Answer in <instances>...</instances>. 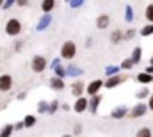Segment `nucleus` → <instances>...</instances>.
I'll use <instances>...</instances> for the list:
<instances>
[{
    "label": "nucleus",
    "mask_w": 153,
    "mask_h": 137,
    "mask_svg": "<svg viewBox=\"0 0 153 137\" xmlns=\"http://www.w3.org/2000/svg\"><path fill=\"white\" fill-rule=\"evenodd\" d=\"M150 64H153V55H152V59H150Z\"/></svg>",
    "instance_id": "obj_45"
},
{
    "label": "nucleus",
    "mask_w": 153,
    "mask_h": 137,
    "mask_svg": "<svg viewBox=\"0 0 153 137\" xmlns=\"http://www.w3.org/2000/svg\"><path fill=\"white\" fill-rule=\"evenodd\" d=\"M84 2H85V0H71V2H70V7H71V9H78V7L84 5Z\"/></svg>",
    "instance_id": "obj_32"
},
{
    "label": "nucleus",
    "mask_w": 153,
    "mask_h": 137,
    "mask_svg": "<svg viewBox=\"0 0 153 137\" xmlns=\"http://www.w3.org/2000/svg\"><path fill=\"white\" fill-rule=\"evenodd\" d=\"M135 137H153V132H152L150 127H141V128L137 130Z\"/></svg>",
    "instance_id": "obj_23"
},
{
    "label": "nucleus",
    "mask_w": 153,
    "mask_h": 137,
    "mask_svg": "<svg viewBox=\"0 0 153 137\" xmlns=\"http://www.w3.org/2000/svg\"><path fill=\"white\" fill-rule=\"evenodd\" d=\"M109 25H111V16H109V14H100V16L96 18V27H98L100 31H105Z\"/></svg>",
    "instance_id": "obj_14"
},
{
    "label": "nucleus",
    "mask_w": 153,
    "mask_h": 137,
    "mask_svg": "<svg viewBox=\"0 0 153 137\" xmlns=\"http://www.w3.org/2000/svg\"><path fill=\"white\" fill-rule=\"evenodd\" d=\"M14 4H16V0H5V2H4V7H2V9H5V11H7V9H11V7H13Z\"/></svg>",
    "instance_id": "obj_34"
},
{
    "label": "nucleus",
    "mask_w": 153,
    "mask_h": 137,
    "mask_svg": "<svg viewBox=\"0 0 153 137\" xmlns=\"http://www.w3.org/2000/svg\"><path fill=\"white\" fill-rule=\"evenodd\" d=\"M91 45H93V39L91 37H85V48H91Z\"/></svg>",
    "instance_id": "obj_42"
},
{
    "label": "nucleus",
    "mask_w": 153,
    "mask_h": 137,
    "mask_svg": "<svg viewBox=\"0 0 153 137\" xmlns=\"http://www.w3.org/2000/svg\"><path fill=\"white\" fill-rule=\"evenodd\" d=\"M53 73H55L57 77H61V78H66V77H68V71H66V68H64V66H61V64L53 69Z\"/></svg>",
    "instance_id": "obj_30"
},
{
    "label": "nucleus",
    "mask_w": 153,
    "mask_h": 137,
    "mask_svg": "<svg viewBox=\"0 0 153 137\" xmlns=\"http://www.w3.org/2000/svg\"><path fill=\"white\" fill-rule=\"evenodd\" d=\"M119 69H121V66H112V64H111V66L105 68V75H107V77H111V75H117Z\"/></svg>",
    "instance_id": "obj_31"
},
{
    "label": "nucleus",
    "mask_w": 153,
    "mask_h": 137,
    "mask_svg": "<svg viewBox=\"0 0 153 137\" xmlns=\"http://www.w3.org/2000/svg\"><path fill=\"white\" fill-rule=\"evenodd\" d=\"M148 109H150V110H153V95L148 98Z\"/></svg>",
    "instance_id": "obj_41"
},
{
    "label": "nucleus",
    "mask_w": 153,
    "mask_h": 137,
    "mask_svg": "<svg viewBox=\"0 0 153 137\" xmlns=\"http://www.w3.org/2000/svg\"><path fill=\"white\" fill-rule=\"evenodd\" d=\"M25 128V121H18V123H14V130H23Z\"/></svg>",
    "instance_id": "obj_35"
},
{
    "label": "nucleus",
    "mask_w": 153,
    "mask_h": 137,
    "mask_svg": "<svg viewBox=\"0 0 153 137\" xmlns=\"http://www.w3.org/2000/svg\"><path fill=\"white\" fill-rule=\"evenodd\" d=\"M102 95H94V96H89V112L91 114H96L98 112V107L102 103Z\"/></svg>",
    "instance_id": "obj_12"
},
{
    "label": "nucleus",
    "mask_w": 153,
    "mask_h": 137,
    "mask_svg": "<svg viewBox=\"0 0 153 137\" xmlns=\"http://www.w3.org/2000/svg\"><path fill=\"white\" fill-rule=\"evenodd\" d=\"M130 114V110H128V107L126 105H117L112 109V112H111V118L112 119H123V118H126Z\"/></svg>",
    "instance_id": "obj_8"
},
{
    "label": "nucleus",
    "mask_w": 153,
    "mask_h": 137,
    "mask_svg": "<svg viewBox=\"0 0 153 137\" xmlns=\"http://www.w3.org/2000/svg\"><path fill=\"white\" fill-rule=\"evenodd\" d=\"M48 109H50V103L45 102V100H39L38 102V112L39 114H48Z\"/></svg>",
    "instance_id": "obj_24"
},
{
    "label": "nucleus",
    "mask_w": 153,
    "mask_h": 137,
    "mask_svg": "<svg viewBox=\"0 0 153 137\" xmlns=\"http://www.w3.org/2000/svg\"><path fill=\"white\" fill-rule=\"evenodd\" d=\"M22 31H23V27H22V22L20 20H16V18H9L7 20V23H5V34L7 36L16 37V36H20Z\"/></svg>",
    "instance_id": "obj_2"
},
{
    "label": "nucleus",
    "mask_w": 153,
    "mask_h": 137,
    "mask_svg": "<svg viewBox=\"0 0 153 137\" xmlns=\"http://www.w3.org/2000/svg\"><path fill=\"white\" fill-rule=\"evenodd\" d=\"M73 134H75V136H80V134H82V125H80V123H76L75 127H73Z\"/></svg>",
    "instance_id": "obj_36"
},
{
    "label": "nucleus",
    "mask_w": 153,
    "mask_h": 137,
    "mask_svg": "<svg viewBox=\"0 0 153 137\" xmlns=\"http://www.w3.org/2000/svg\"><path fill=\"white\" fill-rule=\"evenodd\" d=\"M135 34H137V31H135V29H128V31H125V41L132 39Z\"/></svg>",
    "instance_id": "obj_33"
},
{
    "label": "nucleus",
    "mask_w": 153,
    "mask_h": 137,
    "mask_svg": "<svg viewBox=\"0 0 153 137\" xmlns=\"http://www.w3.org/2000/svg\"><path fill=\"white\" fill-rule=\"evenodd\" d=\"M137 82L148 86V84H152L153 82V75L152 73H148V71H141V73H137Z\"/></svg>",
    "instance_id": "obj_15"
},
{
    "label": "nucleus",
    "mask_w": 153,
    "mask_h": 137,
    "mask_svg": "<svg viewBox=\"0 0 153 137\" xmlns=\"http://www.w3.org/2000/svg\"><path fill=\"white\" fill-rule=\"evenodd\" d=\"M144 18L148 20V23H153V4H148V7L144 11Z\"/></svg>",
    "instance_id": "obj_29"
},
{
    "label": "nucleus",
    "mask_w": 153,
    "mask_h": 137,
    "mask_svg": "<svg viewBox=\"0 0 153 137\" xmlns=\"http://www.w3.org/2000/svg\"><path fill=\"white\" fill-rule=\"evenodd\" d=\"M75 55H76L75 41H64L62 46H61V57L66 59V61H71V59H75Z\"/></svg>",
    "instance_id": "obj_1"
},
{
    "label": "nucleus",
    "mask_w": 153,
    "mask_h": 137,
    "mask_svg": "<svg viewBox=\"0 0 153 137\" xmlns=\"http://www.w3.org/2000/svg\"><path fill=\"white\" fill-rule=\"evenodd\" d=\"M130 57L134 59L135 64H139V63H141V57H143V48H141V46H135V48L132 50V55H130Z\"/></svg>",
    "instance_id": "obj_20"
},
{
    "label": "nucleus",
    "mask_w": 153,
    "mask_h": 137,
    "mask_svg": "<svg viewBox=\"0 0 153 137\" xmlns=\"http://www.w3.org/2000/svg\"><path fill=\"white\" fill-rule=\"evenodd\" d=\"M64 2H68V4H70V2H71V0H64Z\"/></svg>",
    "instance_id": "obj_46"
},
{
    "label": "nucleus",
    "mask_w": 153,
    "mask_h": 137,
    "mask_svg": "<svg viewBox=\"0 0 153 137\" xmlns=\"http://www.w3.org/2000/svg\"><path fill=\"white\" fill-rule=\"evenodd\" d=\"M119 66H121V69H132L135 66V63H134L132 57H128V59H123V63H121Z\"/></svg>",
    "instance_id": "obj_27"
},
{
    "label": "nucleus",
    "mask_w": 153,
    "mask_h": 137,
    "mask_svg": "<svg viewBox=\"0 0 153 137\" xmlns=\"http://www.w3.org/2000/svg\"><path fill=\"white\" fill-rule=\"evenodd\" d=\"M29 4H30V0H16V5H20V7H25Z\"/></svg>",
    "instance_id": "obj_38"
},
{
    "label": "nucleus",
    "mask_w": 153,
    "mask_h": 137,
    "mask_svg": "<svg viewBox=\"0 0 153 137\" xmlns=\"http://www.w3.org/2000/svg\"><path fill=\"white\" fill-rule=\"evenodd\" d=\"M22 48V41H14V52H20Z\"/></svg>",
    "instance_id": "obj_40"
},
{
    "label": "nucleus",
    "mask_w": 153,
    "mask_h": 137,
    "mask_svg": "<svg viewBox=\"0 0 153 137\" xmlns=\"http://www.w3.org/2000/svg\"><path fill=\"white\" fill-rule=\"evenodd\" d=\"M48 86H50L53 91H62V89L66 87V84H64V78H61V77H57V75H53V77L48 80Z\"/></svg>",
    "instance_id": "obj_10"
},
{
    "label": "nucleus",
    "mask_w": 153,
    "mask_h": 137,
    "mask_svg": "<svg viewBox=\"0 0 153 137\" xmlns=\"http://www.w3.org/2000/svg\"><path fill=\"white\" fill-rule=\"evenodd\" d=\"M52 14L50 13H45L41 18H39V22H38V25H36V31L38 32H41V31H45V29H48L50 27V23H52Z\"/></svg>",
    "instance_id": "obj_9"
},
{
    "label": "nucleus",
    "mask_w": 153,
    "mask_h": 137,
    "mask_svg": "<svg viewBox=\"0 0 153 137\" xmlns=\"http://www.w3.org/2000/svg\"><path fill=\"white\" fill-rule=\"evenodd\" d=\"M66 71H68V77H80V75H84V69L75 66V64L66 66Z\"/></svg>",
    "instance_id": "obj_16"
},
{
    "label": "nucleus",
    "mask_w": 153,
    "mask_h": 137,
    "mask_svg": "<svg viewBox=\"0 0 153 137\" xmlns=\"http://www.w3.org/2000/svg\"><path fill=\"white\" fill-rule=\"evenodd\" d=\"M59 107H61V102H59V100H52V102H50V109H48V116H53Z\"/></svg>",
    "instance_id": "obj_28"
},
{
    "label": "nucleus",
    "mask_w": 153,
    "mask_h": 137,
    "mask_svg": "<svg viewBox=\"0 0 153 137\" xmlns=\"http://www.w3.org/2000/svg\"><path fill=\"white\" fill-rule=\"evenodd\" d=\"M13 132H14V125L7 123V125L2 127V130H0V137H11L13 136Z\"/></svg>",
    "instance_id": "obj_19"
},
{
    "label": "nucleus",
    "mask_w": 153,
    "mask_h": 137,
    "mask_svg": "<svg viewBox=\"0 0 153 137\" xmlns=\"http://www.w3.org/2000/svg\"><path fill=\"white\" fill-rule=\"evenodd\" d=\"M139 34L143 36V37H148V36L153 34V23H148V25H144L141 31H139Z\"/></svg>",
    "instance_id": "obj_26"
},
{
    "label": "nucleus",
    "mask_w": 153,
    "mask_h": 137,
    "mask_svg": "<svg viewBox=\"0 0 153 137\" xmlns=\"http://www.w3.org/2000/svg\"><path fill=\"white\" fill-rule=\"evenodd\" d=\"M59 64H61V57H57V59H53V61H52V64H50V68H52V69H55L57 66H59Z\"/></svg>",
    "instance_id": "obj_37"
},
{
    "label": "nucleus",
    "mask_w": 153,
    "mask_h": 137,
    "mask_svg": "<svg viewBox=\"0 0 153 137\" xmlns=\"http://www.w3.org/2000/svg\"><path fill=\"white\" fill-rule=\"evenodd\" d=\"M85 91V86H84V82L82 80H75L73 84H71V95L78 98V96H82V93Z\"/></svg>",
    "instance_id": "obj_13"
},
{
    "label": "nucleus",
    "mask_w": 153,
    "mask_h": 137,
    "mask_svg": "<svg viewBox=\"0 0 153 137\" xmlns=\"http://www.w3.org/2000/svg\"><path fill=\"white\" fill-rule=\"evenodd\" d=\"M23 121H25V128H32V127L36 125V121H38V118H36L34 114H27V116L23 118Z\"/></svg>",
    "instance_id": "obj_22"
},
{
    "label": "nucleus",
    "mask_w": 153,
    "mask_h": 137,
    "mask_svg": "<svg viewBox=\"0 0 153 137\" xmlns=\"http://www.w3.org/2000/svg\"><path fill=\"white\" fill-rule=\"evenodd\" d=\"M46 66H48V61L43 55H34L32 61H30V68H32L34 73H43L46 69Z\"/></svg>",
    "instance_id": "obj_3"
},
{
    "label": "nucleus",
    "mask_w": 153,
    "mask_h": 137,
    "mask_svg": "<svg viewBox=\"0 0 153 137\" xmlns=\"http://www.w3.org/2000/svg\"><path fill=\"white\" fill-rule=\"evenodd\" d=\"M105 84H103V80H100V78H96V80H93V82H89L87 86H85V93L89 95V96H94V95H100V89L103 87Z\"/></svg>",
    "instance_id": "obj_4"
},
{
    "label": "nucleus",
    "mask_w": 153,
    "mask_h": 137,
    "mask_svg": "<svg viewBox=\"0 0 153 137\" xmlns=\"http://www.w3.org/2000/svg\"><path fill=\"white\" fill-rule=\"evenodd\" d=\"M16 98H18V100H25V98H27V93H25V91H22V93H18V95H16Z\"/></svg>",
    "instance_id": "obj_39"
},
{
    "label": "nucleus",
    "mask_w": 153,
    "mask_h": 137,
    "mask_svg": "<svg viewBox=\"0 0 153 137\" xmlns=\"http://www.w3.org/2000/svg\"><path fill=\"white\" fill-rule=\"evenodd\" d=\"M73 110H75L76 114H82V112L89 110V98H85V96H78L76 102L73 103Z\"/></svg>",
    "instance_id": "obj_7"
},
{
    "label": "nucleus",
    "mask_w": 153,
    "mask_h": 137,
    "mask_svg": "<svg viewBox=\"0 0 153 137\" xmlns=\"http://www.w3.org/2000/svg\"><path fill=\"white\" fill-rule=\"evenodd\" d=\"M13 89V77L7 73L0 75V93H9Z\"/></svg>",
    "instance_id": "obj_6"
},
{
    "label": "nucleus",
    "mask_w": 153,
    "mask_h": 137,
    "mask_svg": "<svg viewBox=\"0 0 153 137\" xmlns=\"http://www.w3.org/2000/svg\"><path fill=\"white\" fill-rule=\"evenodd\" d=\"M123 39H125V34H123L121 31H112V32H111V43H112V45H119Z\"/></svg>",
    "instance_id": "obj_17"
},
{
    "label": "nucleus",
    "mask_w": 153,
    "mask_h": 137,
    "mask_svg": "<svg viewBox=\"0 0 153 137\" xmlns=\"http://www.w3.org/2000/svg\"><path fill=\"white\" fill-rule=\"evenodd\" d=\"M123 80H125V78H123V77H119V75H111V77H107V78H105V82H103V84H105V87H107V89H114V87H117L119 84H123Z\"/></svg>",
    "instance_id": "obj_11"
},
{
    "label": "nucleus",
    "mask_w": 153,
    "mask_h": 137,
    "mask_svg": "<svg viewBox=\"0 0 153 137\" xmlns=\"http://www.w3.org/2000/svg\"><path fill=\"white\" fill-rule=\"evenodd\" d=\"M4 2H5V0H0V9L4 7Z\"/></svg>",
    "instance_id": "obj_44"
},
{
    "label": "nucleus",
    "mask_w": 153,
    "mask_h": 137,
    "mask_svg": "<svg viewBox=\"0 0 153 137\" xmlns=\"http://www.w3.org/2000/svg\"><path fill=\"white\" fill-rule=\"evenodd\" d=\"M61 109H62V110H70V109H73V107H70L68 103H61Z\"/></svg>",
    "instance_id": "obj_43"
},
{
    "label": "nucleus",
    "mask_w": 153,
    "mask_h": 137,
    "mask_svg": "<svg viewBox=\"0 0 153 137\" xmlns=\"http://www.w3.org/2000/svg\"><path fill=\"white\" fill-rule=\"evenodd\" d=\"M125 22L126 23H132L134 22V9H132V5H126L125 7Z\"/></svg>",
    "instance_id": "obj_25"
},
{
    "label": "nucleus",
    "mask_w": 153,
    "mask_h": 137,
    "mask_svg": "<svg viewBox=\"0 0 153 137\" xmlns=\"http://www.w3.org/2000/svg\"><path fill=\"white\" fill-rule=\"evenodd\" d=\"M62 137H71V136H62Z\"/></svg>",
    "instance_id": "obj_47"
},
{
    "label": "nucleus",
    "mask_w": 153,
    "mask_h": 137,
    "mask_svg": "<svg viewBox=\"0 0 153 137\" xmlns=\"http://www.w3.org/2000/svg\"><path fill=\"white\" fill-rule=\"evenodd\" d=\"M150 96H152V93H150L148 86L143 87V89H139V91L135 93V98H137V100H144V98H150Z\"/></svg>",
    "instance_id": "obj_21"
},
{
    "label": "nucleus",
    "mask_w": 153,
    "mask_h": 137,
    "mask_svg": "<svg viewBox=\"0 0 153 137\" xmlns=\"http://www.w3.org/2000/svg\"><path fill=\"white\" fill-rule=\"evenodd\" d=\"M146 112H148V103H137V105H134L130 109V114L128 116L132 119H137V118H143Z\"/></svg>",
    "instance_id": "obj_5"
},
{
    "label": "nucleus",
    "mask_w": 153,
    "mask_h": 137,
    "mask_svg": "<svg viewBox=\"0 0 153 137\" xmlns=\"http://www.w3.org/2000/svg\"><path fill=\"white\" fill-rule=\"evenodd\" d=\"M53 7H55V0H43V2H41V9H43V13H52Z\"/></svg>",
    "instance_id": "obj_18"
}]
</instances>
